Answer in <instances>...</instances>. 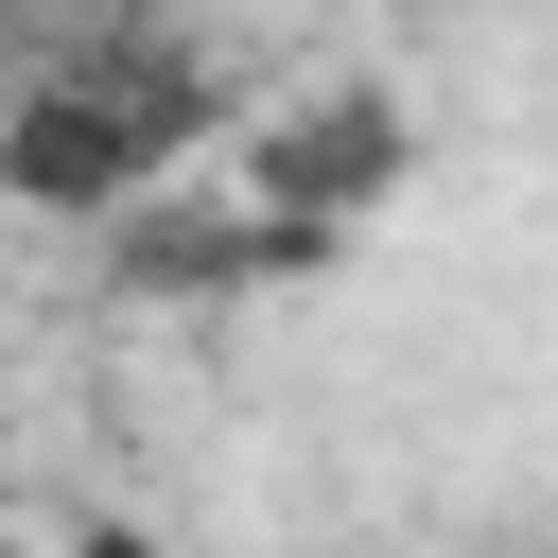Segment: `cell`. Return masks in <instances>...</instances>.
I'll list each match as a JSON object with an SVG mask.
<instances>
[{"label":"cell","mask_w":558,"mask_h":558,"mask_svg":"<svg viewBox=\"0 0 558 558\" xmlns=\"http://www.w3.org/2000/svg\"><path fill=\"white\" fill-rule=\"evenodd\" d=\"M192 140V87L174 70H35L0 105V192L52 209V227H105L157 192V157Z\"/></svg>","instance_id":"6da1fadb"},{"label":"cell","mask_w":558,"mask_h":558,"mask_svg":"<svg viewBox=\"0 0 558 558\" xmlns=\"http://www.w3.org/2000/svg\"><path fill=\"white\" fill-rule=\"evenodd\" d=\"M401 174V122H384V87H331L296 140H262V209L279 227H331V209H366Z\"/></svg>","instance_id":"7a4b0ae2"},{"label":"cell","mask_w":558,"mask_h":558,"mask_svg":"<svg viewBox=\"0 0 558 558\" xmlns=\"http://www.w3.org/2000/svg\"><path fill=\"white\" fill-rule=\"evenodd\" d=\"M52 558H157V541H140V523H87V541H52Z\"/></svg>","instance_id":"3957f363"},{"label":"cell","mask_w":558,"mask_h":558,"mask_svg":"<svg viewBox=\"0 0 558 558\" xmlns=\"http://www.w3.org/2000/svg\"><path fill=\"white\" fill-rule=\"evenodd\" d=\"M17 17H35V0H0V52H17Z\"/></svg>","instance_id":"277c9868"},{"label":"cell","mask_w":558,"mask_h":558,"mask_svg":"<svg viewBox=\"0 0 558 558\" xmlns=\"http://www.w3.org/2000/svg\"><path fill=\"white\" fill-rule=\"evenodd\" d=\"M331 558H401V541H331Z\"/></svg>","instance_id":"5b68a950"},{"label":"cell","mask_w":558,"mask_h":558,"mask_svg":"<svg viewBox=\"0 0 558 558\" xmlns=\"http://www.w3.org/2000/svg\"><path fill=\"white\" fill-rule=\"evenodd\" d=\"M0 558H35V541H17V523H0Z\"/></svg>","instance_id":"8992f818"}]
</instances>
